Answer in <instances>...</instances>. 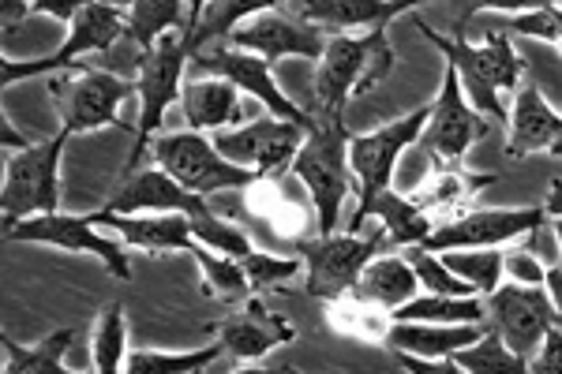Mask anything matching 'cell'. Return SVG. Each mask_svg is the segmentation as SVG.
<instances>
[{
    "instance_id": "1",
    "label": "cell",
    "mask_w": 562,
    "mask_h": 374,
    "mask_svg": "<svg viewBox=\"0 0 562 374\" xmlns=\"http://www.w3.org/2000/svg\"><path fill=\"white\" fill-rule=\"evenodd\" d=\"M413 26L428 38L435 49L442 53V60L454 64L461 90L484 116H495V121H506L510 109L503 105L506 90H518L525 79V64L514 53L510 34L506 31H492L484 42L473 45L465 34H439L431 23H424L420 15H413Z\"/></svg>"
},
{
    "instance_id": "28",
    "label": "cell",
    "mask_w": 562,
    "mask_h": 374,
    "mask_svg": "<svg viewBox=\"0 0 562 374\" xmlns=\"http://www.w3.org/2000/svg\"><path fill=\"white\" fill-rule=\"evenodd\" d=\"M416 288H420V281H416L413 262L405 259V254L379 251L375 259L364 267V273H360V281H357V288H352V292L375 299L379 307H386V311L394 315L405 299L416 296Z\"/></svg>"
},
{
    "instance_id": "11",
    "label": "cell",
    "mask_w": 562,
    "mask_h": 374,
    "mask_svg": "<svg viewBox=\"0 0 562 374\" xmlns=\"http://www.w3.org/2000/svg\"><path fill=\"white\" fill-rule=\"evenodd\" d=\"M192 76H222L229 83H237L244 94L256 98L262 105V113H274L281 121H296V124H315V113L304 105H296L293 98L281 90L274 79V64L262 60L259 53L237 49L229 42H214L203 45L199 53H192Z\"/></svg>"
},
{
    "instance_id": "6",
    "label": "cell",
    "mask_w": 562,
    "mask_h": 374,
    "mask_svg": "<svg viewBox=\"0 0 562 374\" xmlns=\"http://www.w3.org/2000/svg\"><path fill=\"white\" fill-rule=\"evenodd\" d=\"M71 135L57 127L45 139L8 154L4 161V191H0V209H4V229L20 225L23 217L57 214L60 209V158Z\"/></svg>"
},
{
    "instance_id": "27",
    "label": "cell",
    "mask_w": 562,
    "mask_h": 374,
    "mask_svg": "<svg viewBox=\"0 0 562 374\" xmlns=\"http://www.w3.org/2000/svg\"><path fill=\"white\" fill-rule=\"evenodd\" d=\"M323 318L334 333L352 337V341H360V344H383V349H386L390 326H394V315H390L386 307H379L375 299L360 296V292H346V296H338V299H326Z\"/></svg>"
},
{
    "instance_id": "16",
    "label": "cell",
    "mask_w": 562,
    "mask_h": 374,
    "mask_svg": "<svg viewBox=\"0 0 562 374\" xmlns=\"http://www.w3.org/2000/svg\"><path fill=\"white\" fill-rule=\"evenodd\" d=\"M487 304V322L492 330L503 333V341L510 344L521 360H532L543 341V333L559 322L551 296L543 285H518V281H506L498 285L492 296H484Z\"/></svg>"
},
{
    "instance_id": "39",
    "label": "cell",
    "mask_w": 562,
    "mask_h": 374,
    "mask_svg": "<svg viewBox=\"0 0 562 374\" xmlns=\"http://www.w3.org/2000/svg\"><path fill=\"white\" fill-rule=\"evenodd\" d=\"M405 259L413 262L416 281H420L428 292H439V296H480L465 277H458V273L442 262V254H435L416 243V248H405Z\"/></svg>"
},
{
    "instance_id": "2",
    "label": "cell",
    "mask_w": 562,
    "mask_h": 374,
    "mask_svg": "<svg viewBox=\"0 0 562 374\" xmlns=\"http://www.w3.org/2000/svg\"><path fill=\"white\" fill-rule=\"evenodd\" d=\"M349 124L346 113H315V124L307 127V139L296 150L293 172L296 180L307 188L315 203V229L319 233H338L341 209H346L352 195V166H349Z\"/></svg>"
},
{
    "instance_id": "19",
    "label": "cell",
    "mask_w": 562,
    "mask_h": 374,
    "mask_svg": "<svg viewBox=\"0 0 562 374\" xmlns=\"http://www.w3.org/2000/svg\"><path fill=\"white\" fill-rule=\"evenodd\" d=\"M211 333L222 341L225 355L233 360H262L281 344L296 341V326L285 315H278L259 292H251L248 299H240V307L233 315H225L222 322L211 326Z\"/></svg>"
},
{
    "instance_id": "9",
    "label": "cell",
    "mask_w": 562,
    "mask_h": 374,
    "mask_svg": "<svg viewBox=\"0 0 562 374\" xmlns=\"http://www.w3.org/2000/svg\"><path fill=\"white\" fill-rule=\"evenodd\" d=\"M390 240L379 229L375 236L360 233H319L315 240H296L293 251L304 259V288L312 299H338L357 288L360 273L379 251H386Z\"/></svg>"
},
{
    "instance_id": "51",
    "label": "cell",
    "mask_w": 562,
    "mask_h": 374,
    "mask_svg": "<svg viewBox=\"0 0 562 374\" xmlns=\"http://www.w3.org/2000/svg\"><path fill=\"white\" fill-rule=\"evenodd\" d=\"M203 4H206V0H188V23H192L195 15L203 12Z\"/></svg>"
},
{
    "instance_id": "31",
    "label": "cell",
    "mask_w": 562,
    "mask_h": 374,
    "mask_svg": "<svg viewBox=\"0 0 562 374\" xmlns=\"http://www.w3.org/2000/svg\"><path fill=\"white\" fill-rule=\"evenodd\" d=\"M76 341V330H53L38 344H20L12 333L0 337L4 344V374H68L65 360Z\"/></svg>"
},
{
    "instance_id": "15",
    "label": "cell",
    "mask_w": 562,
    "mask_h": 374,
    "mask_svg": "<svg viewBox=\"0 0 562 374\" xmlns=\"http://www.w3.org/2000/svg\"><path fill=\"white\" fill-rule=\"evenodd\" d=\"M551 217L543 206H506V209H469L454 222L435 225V233L420 248L450 251V248H506L521 236L543 229Z\"/></svg>"
},
{
    "instance_id": "4",
    "label": "cell",
    "mask_w": 562,
    "mask_h": 374,
    "mask_svg": "<svg viewBox=\"0 0 562 374\" xmlns=\"http://www.w3.org/2000/svg\"><path fill=\"white\" fill-rule=\"evenodd\" d=\"M192 64V49H188L184 31L161 34L150 49L139 53L135 60V98H139V116H135V150L128 154V169L135 172L143 166V154L150 150L154 132L166 121V113L180 102V90H184V68Z\"/></svg>"
},
{
    "instance_id": "23",
    "label": "cell",
    "mask_w": 562,
    "mask_h": 374,
    "mask_svg": "<svg viewBox=\"0 0 562 374\" xmlns=\"http://www.w3.org/2000/svg\"><path fill=\"white\" fill-rule=\"evenodd\" d=\"M495 180H498L495 172H469L465 161H458V166H435L409 195L424 206V214H428L435 225H442V222H454V217L469 214L476 199L484 195Z\"/></svg>"
},
{
    "instance_id": "44",
    "label": "cell",
    "mask_w": 562,
    "mask_h": 374,
    "mask_svg": "<svg viewBox=\"0 0 562 374\" xmlns=\"http://www.w3.org/2000/svg\"><path fill=\"white\" fill-rule=\"evenodd\" d=\"M503 267H506V277L510 281H518V285H543V277H548V267L537 259L532 251H506V259H503Z\"/></svg>"
},
{
    "instance_id": "8",
    "label": "cell",
    "mask_w": 562,
    "mask_h": 374,
    "mask_svg": "<svg viewBox=\"0 0 562 374\" xmlns=\"http://www.w3.org/2000/svg\"><path fill=\"white\" fill-rule=\"evenodd\" d=\"M121 38H128V12L116 4H105V0H90L83 12L68 23V38L57 53H45V57L34 60L4 57V64H0V83L12 87L23 83V79H49L57 71L76 68V60L90 57V53L113 49Z\"/></svg>"
},
{
    "instance_id": "5",
    "label": "cell",
    "mask_w": 562,
    "mask_h": 374,
    "mask_svg": "<svg viewBox=\"0 0 562 374\" xmlns=\"http://www.w3.org/2000/svg\"><path fill=\"white\" fill-rule=\"evenodd\" d=\"M431 116V105L413 109L409 116H397L375 132L352 135L349 139V166L357 177V214L349 217V233H360L371 217V203L383 195L386 188H394V169L402 161V154L409 146L420 143L424 124Z\"/></svg>"
},
{
    "instance_id": "25",
    "label": "cell",
    "mask_w": 562,
    "mask_h": 374,
    "mask_svg": "<svg viewBox=\"0 0 562 374\" xmlns=\"http://www.w3.org/2000/svg\"><path fill=\"white\" fill-rule=\"evenodd\" d=\"M416 4L424 0H296V12L326 31H371L409 15Z\"/></svg>"
},
{
    "instance_id": "34",
    "label": "cell",
    "mask_w": 562,
    "mask_h": 374,
    "mask_svg": "<svg viewBox=\"0 0 562 374\" xmlns=\"http://www.w3.org/2000/svg\"><path fill=\"white\" fill-rule=\"evenodd\" d=\"M192 259L199 267V277H203L206 296L222 299V304H240V299H248L251 292H256L248 281V273H244V267H240V259H233V254L211 251L195 240Z\"/></svg>"
},
{
    "instance_id": "38",
    "label": "cell",
    "mask_w": 562,
    "mask_h": 374,
    "mask_svg": "<svg viewBox=\"0 0 562 374\" xmlns=\"http://www.w3.org/2000/svg\"><path fill=\"white\" fill-rule=\"evenodd\" d=\"M435 254H442V262H447L458 277H465L480 296H492L506 277L503 248H450V251H435Z\"/></svg>"
},
{
    "instance_id": "12",
    "label": "cell",
    "mask_w": 562,
    "mask_h": 374,
    "mask_svg": "<svg viewBox=\"0 0 562 374\" xmlns=\"http://www.w3.org/2000/svg\"><path fill=\"white\" fill-rule=\"evenodd\" d=\"M484 135H487L484 113L465 98L454 64H442V90L431 102V116L424 124V135L416 146L428 154L435 166H458Z\"/></svg>"
},
{
    "instance_id": "41",
    "label": "cell",
    "mask_w": 562,
    "mask_h": 374,
    "mask_svg": "<svg viewBox=\"0 0 562 374\" xmlns=\"http://www.w3.org/2000/svg\"><path fill=\"white\" fill-rule=\"evenodd\" d=\"M244 273H248L251 288L256 292H267V288H281L289 285V281L296 277V273H304V259L301 254H270V251H251L240 259Z\"/></svg>"
},
{
    "instance_id": "26",
    "label": "cell",
    "mask_w": 562,
    "mask_h": 374,
    "mask_svg": "<svg viewBox=\"0 0 562 374\" xmlns=\"http://www.w3.org/2000/svg\"><path fill=\"white\" fill-rule=\"evenodd\" d=\"M492 322H461V326H447V322H394L386 337V352H409V355H424V360H450L458 349L473 344L480 333Z\"/></svg>"
},
{
    "instance_id": "36",
    "label": "cell",
    "mask_w": 562,
    "mask_h": 374,
    "mask_svg": "<svg viewBox=\"0 0 562 374\" xmlns=\"http://www.w3.org/2000/svg\"><path fill=\"white\" fill-rule=\"evenodd\" d=\"M124 363H128V318H124V304H109L94 322L90 367L98 374H121Z\"/></svg>"
},
{
    "instance_id": "32",
    "label": "cell",
    "mask_w": 562,
    "mask_h": 374,
    "mask_svg": "<svg viewBox=\"0 0 562 374\" xmlns=\"http://www.w3.org/2000/svg\"><path fill=\"white\" fill-rule=\"evenodd\" d=\"M128 12V38L143 49H150L161 34L184 31L188 26V0H105Z\"/></svg>"
},
{
    "instance_id": "22",
    "label": "cell",
    "mask_w": 562,
    "mask_h": 374,
    "mask_svg": "<svg viewBox=\"0 0 562 374\" xmlns=\"http://www.w3.org/2000/svg\"><path fill=\"white\" fill-rule=\"evenodd\" d=\"M102 209H113V214H147V209H180L195 222V217L211 214L206 206V195H195L188 191L180 180L169 177L166 169H135L124 172L121 188L109 195V203Z\"/></svg>"
},
{
    "instance_id": "30",
    "label": "cell",
    "mask_w": 562,
    "mask_h": 374,
    "mask_svg": "<svg viewBox=\"0 0 562 374\" xmlns=\"http://www.w3.org/2000/svg\"><path fill=\"white\" fill-rule=\"evenodd\" d=\"M371 217H379L390 248H416V243H424L435 233V222L424 214V206L416 203L413 195L394 191V188H386L383 195L371 203Z\"/></svg>"
},
{
    "instance_id": "47",
    "label": "cell",
    "mask_w": 562,
    "mask_h": 374,
    "mask_svg": "<svg viewBox=\"0 0 562 374\" xmlns=\"http://www.w3.org/2000/svg\"><path fill=\"white\" fill-rule=\"evenodd\" d=\"M31 15V0H0V23L4 34H12V26H20Z\"/></svg>"
},
{
    "instance_id": "17",
    "label": "cell",
    "mask_w": 562,
    "mask_h": 374,
    "mask_svg": "<svg viewBox=\"0 0 562 374\" xmlns=\"http://www.w3.org/2000/svg\"><path fill=\"white\" fill-rule=\"evenodd\" d=\"M326 26L304 20L301 12H281V8H270V12L251 15L248 23H240L237 31L229 34V45L248 53H259L262 60L278 64L285 57H304V60H319L326 49Z\"/></svg>"
},
{
    "instance_id": "29",
    "label": "cell",
    "mask_w": 562,
    "mask_h": 374,
    "mask_svg": "<svg viewBox=\"0 0 562 374\" xmlns=\"http://www.w3.org/2000/svg\"><path fill=\"white\" fill-rule=\"evenodd\" d=\"M281 4H289V0H206L203 12L184 26L188 49L199 53L203 45L229 38V34L237 31L240 23H248L251 15L270 12V8H281Z\"/></svg>"
},
{
    "instance_id": "33",
    "label": "cell",
    "mask_w": 562,
    "mask_h": 374,
    "mask_svg": "<svg viewBox=\"0 0 562 374\" xmlns=\"http://www.w3.org/2000/svg\"><path fill=\"white\" fill-rule=\"evenodd\" d=\"M394 322H487V304L480 296H439V292H424V296L405 299L394 311Z\"/></svg>"
},
{
    "instance_id": "14",
    "label": "cell",
    "mask_w": 562,
    "mask_h": 374,
    "mask_svg": "<svg viewBox=\"0 0 562 374\" xmlns=\"http://www.w3.org/2000/svg\"><path fill=\"white\" fill-rule=\"evenodd\" d=\"M307 127L312 124L281 121L274 113H262L259 121L214 132V146L233 161V166L256 169L267 177V172H285L293 166L296 150H301L307 139Z\"/></svg>"
},
{
    "instance_id": "24",
    "label": "cell",
    "mask_w": 562,
    "mask_h": 374,
    "mask_svg": "<svg viewBox=\"0 0 562 374\" xmlns=\"http://www.w3.org/2000/svg\"><path fill=\"white\" fill-rule=\"evenodd\" d=\"M240 94L244 90L222 76L184 79V90H180V113H184V124L203 135L237 127V121H244Z\"/></svg>"
},
{
    "instance_id": "18",
    "label": "cell",
    "mask_w": 562,
    "mask_h": 374,
    "mask_svg": "<svg viewBox=\"0 0 562 374\" xmlns=\"http://www.w3.org/2000/svg\"><path fill=\"white\" fill-rule=\"evenodd\" d=\"M244 206L251 209V217H256L262 229L274 236V240L289 243V248L296 240H304L312 225H319L315 222L312 195H307V188L289 169L267 172L256 184L244 188Z\"/></svg>"
},
{
    "instance_id": "49",
    "label": "cell",
    "mask_w": 562,
    "mask_h": 374,
    "mask_svg": "<svg viewBox=\"0 0 562 374\" xmlns=\"http://www.w3.org/2000/svg\"><path fill=\"white\" fill-rule=\"evenodd\" d=\"M543 209H548L551 222H555V217H562V180H551L548 199H543Z\"/></svg>"
},
{
    "instance_id": "7",
    "label": "cell",
    "mask_w": 562,
    "mask_h": 374,
    "mask_svg": "<svg viewBox=\"0 0 562 374\" xmlns=\"http://www.w3.org/2000/svg\"><path fill=\"white\" fill-rule=\"evenodd\" d=\"M49 98L68 135H90L109 124L132 127L121 121V105L135 98V79L113 76L102 68H68L49 76Z\"/></svg>"
},
{
    "instance_id": "48",
    "label": "cell",
    "mask_w": 562,
    "mask_h": 374,
    "mask_svg": "<svg viewBox=\"0 0 562 374\" xmlns=\"http://www.w3.org/2000/svg\"><path fill=\"white\" fill-rule=\"evenodd\" d=\"M543 288H548L551 307H555V315H559V322H562V262H555V267H548V277H543Z\"/></svg>"
},
{
    "instance_id": "37",
    "label": "cell",
    "mask_w": 562,
    "mask_h": 374,
    "mask_svg": "<svg viewBox=\"0 0 562 374\" xmlns=\"http://www.w3.org/2000/svg\"><path fill=\"white\" fill-rule=\"evenodd\" d=\"M217 355H225L222 341L203 344V349H188V352H158V349H139V352H128V363L124 371L128 374H195V371H206Z\"/></svg>"
},
{
    "instance_id": "45",
    "label": "cell",
    "mask_w": 562,
    "mask_h": 374,
    "mask_svg": "<svg viewBox=\"0 0 562 374\" xmlns=\"http://www.w3.org/2000/svg\"><path fill=\"white\" fill-rule=\"evenodd\" d=\"M529 371L532 374H562V322H555L548 333H543L537 355L529 360Z\"/></svg>"
},
{
    "instance_id": "43",
    "label": "cell",
    "mask_w": 562,
    "mask_h": 374,
    "mask_svg": "<svg viewBox=\"0 0 562 374\" xmlns=\"http://www.w3.org/2000/svg\"><path fill=\"white\" fill-rule=\"evenodd\" d=\"M454 4L461 8L458 23L450 34H465V23L473 20V15L480 12H503V15H521V12H532V8H543L551 4V0H454Z\"/></svg>"
},
{
    "instance_id": "50",
    "label": "cell",
    "mask_w": 562,
    "mask_h": 374,
    "mask_svg": "<svg viewBox=\"0 0 562 374\" xmlns=\"http://www.w3.org/2000/svg\"><path fill=\"white\" fill-rule=\"evenodd\" d=\"M23 146H31V139H23V135H15L12 121L4 116V150H23Z\"/></svg>"
},
{
    "instance_id": "35",
    "label": "cell",
    "mask_w": 562,
    "mask_h": 374,
    "mask_svg": "<svg viewBox=\"0 0 562 374\" xmlns=\"http://www.w3.org/2000/svg\"><path fill=\"white\" fill-rule=\"evenodd\" d=\"M450 360L458 363L461 374H525L529 371V360H521V355L503 341V333L492 330V326H487L473 344L458 349Z\"/></svg>"
},
{
    "instance_id": "42",
    "label": "cell",
    "mask_w": 562,
    "mask_h": 374,
    "mask_svg": "<svg viewBox=\"0 0 562 374\" xmlns=\"http://www.w3.org/2000/svg\"><path fill=\"white\" fill-rule=\"evenodd\" d=\"M506 31L521 34V38H532V42L559 45L562 49V0H551V4H543V8H532V12L510 15Z\"/></svg>"
},
{
    "instance_id": "21",
    "label": "cell",
    "mask_w": 562,
    "mask_h": 374,
    "mask_svg": "<svg viewBox=\"0 0 562 374\" xmlns=\"http://www.w3.org/2000/svg\"><path fill=\"white\" fill-rule=\"evenodd\" d=\"M510 132H506V154L514 161L529 158V154H555L562 158V113L548 105L543 90L532 79H521L514 90L510 105Z\"/></svg>"
},
{
    "instance_id": "3",
    "label": "cell",
    "mask_w": 562,
    "mask_h": 374,
    "mask_svg": "<svg viewBox=\"0 0 562 374\" xmlns=\"http://www.w3.org/2000/svg\"><path fill=\"white\" fill-rule=\"evenodd\" d=\"M397 53L386 26L357 34H330L315 71V109L312 113H346L352 98L375 90L394 71Z\"/></svg>"
},
{
    "instance_id": "46",
    "label": "cell",
    "mask_w": 562,
    "mask_h": 374,
    "mask_svg": "<svg viewBox=\"0 0 562 374\" xmlns=\"http://www.w3.org/2000/svg\"><path fill=\"white\" fill-rule=\"evenodd\" d=\"M90 0H31V15H49V20L71 23Z\"/></svg>"
},
{
    "instance_id": "13",
    "label": "cell",
    "mask_w": 562,
    "mask_h": 374,
    "mask_svg": "<svg viewBox=\"0 0 562 374\" xmlns=\"http://www.w3.org/2000/svg\"><path fill=\"white\" fill-rule=\"evenodd\" d=\"M8 240L20 243H38V248H57L68 254H94L102 267L121 281H132V259L128 248L113 236H102L98 225L87 214H38V217H23L20 225L4 229Z\"/></svg>"
},
{
    "instance_id": "10",
    "label": "cell",
    "mask_w": 562,
    "mask_h": 374,
    "mask_svg": "<svg viewBox=\"0 0 562 374\" xmlns=\"http://www.w3.org/2000/svg\"><path fill=\"white\" fill-rule=\"evenodd\" d=\"M150 158L158 169H166L169 177L180 180L188 191L195 195H214V191H244L248 184H256L262 172L233 166L222 150L214 146V139H206L203 132H169L150 139Z\"/></svg>"
},
{
    "instance_id": "20",
    "label": "cell",
    "mask_w": 562,
    "mask_h": 374,
    "mask_svg": "<svg viewBox=\"0 0 562 374\" xmlns=\"http://www.w3.org/2000/svg\"><path fill=\"white\" fill-rule=\"evenodd\" d=\"M98 229L121 236L124 248L143 254H192L195 233L192 217L180 209H147V214H113V209H94L87 214Z\"/></svg>"
},
{
    "instance_id": "40",
    "label": "cell",
    "mask_w": 562,
    "mask_h": 374,
    "mask_svg": "<svg viewBox=\"0 0 562 374\" xmlns=\"http://www.w3.org/2000/svg\"><path fill=\"white\" fill-rule=\"evenodd\" d=\"M192 233H195V240L203 243V248L222 251V254H233V259H244V254L256 251L251 236L244 233L240 225H233L229 217L217 214V209H211V214H203V217H195Z\"/></svg>"
}]
</instances>
